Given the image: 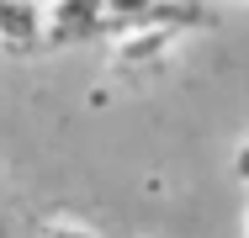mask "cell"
I'll list each match as a JSON object with an SVG mask.
<instances>
[{
  "mask_svg": "<svg viewBox=\"0 0 249 238\" xmlns=\"http://www.w3.org/2000/svg\"><path fill=\"white\" fill-rule=\"evenodd\" d=\"M43 5H48V0H43Z\"/></svg>",
  "mask_w": 249,
  "mask_h": 238,
  "instance_id": "6",
  "label": "cell"
},
{
  "mask_svg": "<svg viewBox=\"0 0 249 238\" xmlns=\"http://www.w3.org/2000/svg\"><path fill=\"white\" fill-rule=\"evenodd\" d=\"M233 5H244V0H233Z\"/></svg>",
  "mask_w": 249,
  "mask_h": 238,
  "instance_id": "5",
  "label": "cell"
},
{
  "mask_svg": "<svg viewBox=\"0 0 249 238\" xmlns=\"http://www.w3.org/2000/svg\"><path fill=\"white\" fill-rule=\"evenodd\" d=\"M37 238H101L96 228H80L74 217H43L37 222Z\"/></svg>",
  "mask_w": 249,
  "mask_h": 238,
  "instance_id": "3",
  "label": "cell"
},
{
  "mask_svg": "<svg viewBox=\"0 0 249 238\" xmlns=\"http://www.w3.org/2000/svg\"><path fill=\"white\" fill-rule=\"evenodd\" d=\"M0 48L32 58L48 48V5L43 0H0Z\"/></svg>",
  "mask_w": 249,
  "mask_h": 238,
  "instance_id": "2",
  "label": "cell"
},
{
  "mask_svg": "<svg viewBox=\"0 0 249 238\" xmlns=\"http://www.w3.org/2000/svg\"><path fill=\"white\" fill-rule=\"evenodd\" d=\"M101 37H111L106 0H48V48L101 43Z\"/></svg>",
  "mask_w": 249,
  "mask_h": 238,
  "instance_id": "1",
  "label": "cell"
},
{
  "mask_svg": "<svg viewBox=\"0 0 249 238\" xmlns=\"http://www.w3.org/2000/svg\"><path fill=\"white\" fill-rule=\"evenodd\" d=\"M233 180H239V186H249V138L233 148Z\"/></svg>",
  "mask_w": 249,
  "mask_h": 238,
  "instance_id": "4",
  "label": "cell"
}]
</instances>
